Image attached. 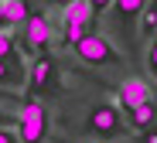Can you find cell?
Here are the masks:
<instances>
[{"mask_svg": "<svg viewBox=\"0 0 157 143\" xmlns=\"http://www.w3.org/2000/svg\"><path fill=\"white\" fill-rule=\"evenodd\" d=\"M10 21H7V10H4V0H0V31H10Z\"/></svg>", "mask_w": 157, "mask_h": 143, "instance_id": "2e32d148", "label": "cell"}, {"mask_svg": "<svg viewBox=\"0 0 157 143\" xmlns=\"http://www.w3.org/2000/svg\"><path fill=\"white\" fill-rule=\"evenodd\" d=\"M4 10H7V21L10 24H28V17H31V10H28V4L24 0H4Z\"/></svg>", "mask_w": 157, "mask_h": 143, "instance_id": "8fae6325", "label": "cell"}, {"mask_svg": "<svg viewBox=\"0 0 157 143\" xmlns=\"http://www.w3.org/2000/svg\"><path fill=\"white\" fill-rule=\"evenodd\" d=\"M89 4H92L96 10H106V7H113V0H89Z\"/></svg>", "mask_w": 157, "mask_h": 143, "instance_id": "d6986e66", "label": "cell"}, {"mask_svg": "<svg viewBox=\"0 0 157 143\" xmlns=\"http://www.w3.org/2000/svg\"><path fill=\"white\" fill-rule=\"evenodd\" d=\"M92 17H96V7L89 4V0H72V4L65 7V17H62V21H72V24L89 27V24H92Z\"/></svg>", "mask_w": 157, "mask_h": 143, "instance_id": "52a82bcc", "label": "cell"}, {"mask_svg": "<svg viewBox=\"0 0 157 143\" xmlns=\"http://www.w3.org/2000/svg\"><path fill=\"white\" fill-rule=\"evenodd\" d=\"M0 143H21V136H17V133H10V130H4V126H0Z\"/></svg>", "mask_w": 157, "mask_h": 143, "instance_id": "9a60e30c", "label": "cell"}, {"mask_svg": "<svg viewBox=\"0 0 157 143\" xmlns=\"http://www.w3.org/2000/svg\"><path fill=\"white\" fill-rule=\"evenodd\" d=\"M154 27H157V0L144 10V17H140V34H144V38H150V34H154Z\"/></svg>", "mask_w": 157, "mask_h": 143, "instance_id": "7c38bea8", "label": "cell"}, {"mask_svg": "<svg viewBox=\"0 0 157 143\" xmlns=\"http://www.w3.org/2000/svg\"><path fill=\"white\" fill-rule=\"evenodd\" d=\"M147 7V0H113V10L120 17V24H133Z\"/></svg>", "mask_w": 157, "mask_h": 143, "instance_id": "9c48e42d", "label": "cell"}, {"mask_svg": "<svg viewBox=\"0 0 157 143\" xmlns=\"http://www.w3.org/2000/svg\"><path fill=\"white\" fill-rule=\"evenodd\" d=\"M51 62L44 58V55H38V58L31 62V68H28V82H31V89H44V85L51 82Z\"/></svg>", "mask_w": 157, "mask_h": 143, "instance_id": "ba28073f", "label": "cell"}, {"mask_svg": "<svg viewBox=\"0 0 157 143\" xmlns=\"http://www.w3.org/2000/svg\"><path fill=\"white\" fill-rule=\"evenodd\" d=\"M7 99H10V96H7V92H0V102H7Z\"/></svg>", "mask_w": 157, "mask_h": 143, "instance_id": "ffe728a7", "label": "cell"}, {"mask_svg": "<svg viewBox=\"0 0 157 143\" xmlns=\"http://www.w3.org/2000/svg\"><path fill=\"white\" fill-rule=\"evenodd\" d=\"M21 82H24V65H21V58H0V92L17 89Z\"/></svg>", "mask_w": 157, "mask_h": 143, "instance_id": "8992f818", "label": "cell"}, {"mask_svg": "<svg viewBox=\"0 0 157 143\" xmlns=\"http://www.w3.org/2000/svg\"><path fill=\"white\" fill-rule=\"evenodd\" d=\"M89 130L96 136H120L126 126H123V116L116 106H96L89 112Z\"/></svg>", "mask_w": 157, "mask_h": 143, "instance_id": "277c9868", "label": "cell"}, {"mask_svg": "<svg viewBox=\"0 0 157 143\" xmlns=\"http://www.w3.org/2000/svg\"><path fill=\"white\" fill-rule=\"evenodd\" d=\"M17 136L21 143H44L48 136V106L41 99H24L17 109Z\"/></svg>", "mask_w": 157, "mask_h": 143, "instance_id": "6da1fadb", "label": "cell"}, {"mask_svg": "<svg viewBox=\"0 0 157 143\" xmlns=\"http://www.w3.org/2000/svg\"><path fill=\"white\" fill-rule=\"evenodd\" d=\"M116 99H120V106H123V109L133 112V109H140L144 102H154V89H150V82H147V78L130 75V78H123V82H120Z\"/></svg>", "mask_w": 157, "mask_h": 143, "instance_id": "3957f363", "label": "cell"}, {"mask_svg": "<svg viewBox=\"0 0 157 143\" xmlns=\"http://www.w3.org/2000/svg\"><path fill=\"white\" fill-rule=\"evenodd\" d=\"M0 58H17V48L10 41V31H0Z\"/></svg>", "mask_w": 157, "mask_h": 143, "instance_id": "4fadbf2b", "label": "cell"}, {"mask_svg": "<svg viewBox=\"0 0 157 143\" xmlns=\"http://www.w3.org/2000/svg\"><path fill=\"white\" fill-rule=\"evenodd\" d=\"M0 123H14V126H17V112H7V109H0Z\"/></svg>", "mask_w": 157, "mask_h": 143, "instance_id": "e0dca14e", "label": "cell"}, {"mask_svg": "<svg viewBox=\"0 0 157 143\" xmlns=\"http://www.w3.org/2000/svg\"><path fill=\"white\" fill-rule=\"evenodd\" d=\"M28 48H34V51H41L48 41H51V17L44 14V10H34L31 17H28Z\"/></svg>", "mask_w": 157, "mask_h": 143, "instance_id": "5b68a950", "label": "cell"}, {"mask_svg": "<svg viewBox=\"0 0 157 143\" xmlns=\"http://www.w3.org/2000/svg\"><path fill=\"white\" fill-rule=\"evenodd\" d=\"M154 119H157V106H154V102H144L140 109L130 112V123H133V130H137V133L154 130Z\"/></svg>", "mask_w": 157, "mask_h": 143, "instance_id": "30bf717a", "label": "cell"}, {"mask_svg": "<svg viewBox=\"0 0 157 143\" xmlns=\"http://www.w3.org/2000/svg\"><path fill=\"white\" fill-rule=\"evenodd\" d=\"M150 72L157 75V38H154V48H150Z\"/></svg>", "mask_w": 157, "mask_h": 143, "instance_id": "ac0fdd59", "label": "cell"}, {"mask_svg": "<svg viewBox=\"0 0 157 143\" xmlns=\"http://www.w3.org/2000/svg\"><path fill=\"white\" fill-rule=\"evenodd\" d=\"M75 48V55L82 58L86 65H116L120 62V51L113 48V41L106 38V34H86L78 44H72Z\"/></svg>", "mask_w": 157, "mask_h": 143, "instance_id": "7a4b0ae2", "label": "cell"}, {"mask_svg": "<svg viewBox=\"0 0 157 143\" xmlns=\"http://www.w3.org/2000/svg\"><path fill=\"white\" fill-rule=\"evenodd\" d=\"M137 143H157V130H144V133H137Z\"/></svg>", "mask_w": 157, "mask_h": 143, "instance_id": "5bb4252c", "label": "cell"}]
</instances>
